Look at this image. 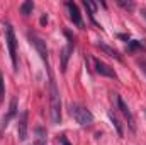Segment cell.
<instances>
[{"instance_id": "6da1fadb", "label": "cell", "mask_w": 146, "mask_h": 145, "mask_svg": "<svg viewBox=\"0 0 146 145\" xmlns=\"http://www.w3.org/2000/svg\"><path fill=\"white\" fill-rule=\"evenodd\" d=\"M49 109H51V121L54 125L61 123V101H60V91L56 87V82L49 72Z\"/></svg>"}, {"instance_id": "7a4b0ae2", "label": "cell", "mask_w": 146, "mask_h": 145, "mask_svg": "<svg viewBox=\"0 0 146 145\" xmlns=\"http://www.w3.org/2000/svg\"><path fill=\"white\" fill-rule=\"evenodd\" d=\"M70 113L80 126H88V125L94 123V114L82 104H76V103L70 104Z\"/></svg>"}, {"instance_id": "3957f363", "label": "cell", "mask_w": 146, "mask_h": 145, "mask_svg": "<svg viewBox=\"0 0 146 145\" xmlns=\"http://www.w3.org/2000/svg\"><path fill=\"white\" fill-rule=\"evenodd\" d=\"M5 39H7V46H9V55H10V60H12V67H14V72H17L19 68V63H17V39L14 34V28L7 22L5 24Z\"/></svg>"}, {"instance_id": "277c9868", "label": "cell", "mask_w": 146, "mask_h": 145, "mask_svg": "<svg viewBox=\"0 0 146 145\" xmlns=\"http://www.w3.org/2000/svg\"><path fill=\"white\" fill-rule=\"evenodd\" d=\"M27 39H29V43H31V44L36 48V51L39 53V56H41V58H42V60L48 63V56H49V55H48L46 41H44L42 38H39L36 33H33V31H29V33H27Z\"/></svg>"}, {"instance_id": "5b68a950", "label": "cell", "mask_w": 146, "mask_h": 145, "mask_svg": "<svg viewBox=\"0 0 146 145\" xmlns=\"http://www.w3.org/2000/svg\"><path fill=\"white\" fill-rule=\"evenodd\" d=\"M115 103H117V108H119V111H121V113L124 114V118L127 119L129 128H131L133 132H136V121H134V116H133V113H131L129 106L124 103V99H122L121 96H115Z\"/></svg>"}, {"instance_id": "8992f818", "label": "cell", "mask_w": 146, "mask_h": 145, "mask_svg": "<svg viewBox=\"0 0 146 145\" xmlns=\"http://www.w3.org/2000/svg\"><path fill=\"white\" fill-rule=\"evenodd\" d=\"M65 36H66V39H68V46H65V48L61 50V68H63V72L66 70L70 53H72L73 48H75V38L72 36V33H70V31H65Z\"/></svg>"}, {"instance_id": "52a82bcc", "label": "cell", "mask_w": 146, "mask_h": 145, "mask_svg": "<svg viewBox=\"0 0 146 145\" xmlns=\"http://www.w3.org/2000/svg\"><path fill=\"white\" fill-rule=\"evenodd\" d=\"M66 9H68V12H70V19L73 21V24H75L76 28H80V29H85V24H83L82 14H80L76 3H75V2H66Z\"/></svg>"}, {"instance_id": "ba28073f", "label": "cell", "mask_w": 146, "mask_h": 145, "mask_svg": "<svg viewBox=\"0 0 146 145\" xmlns=\"http://www.w3.org/2000/svg\"><path fill=\"white\" fill-rule=\"evenodd\" d=\"M27 116H29L27 111H22L21 116H19L17 135H19V140H21V142H26V138H27Z\"/></svg>"}, {"instance_id": "9c48e42d", "label": "cell", "mask_w": 146, "mask_h": 145, "mask_svg": "<svg viewBox=\"0 0 146 145\" xmlns=\"http://www.w3.org/2000/svg\"><path fill=\"white\" fill-rule=\"evenodd\" d=\"M94 63H95V72L99 73V75H104V77H110V79H117V75H115L114 68H112L110 65L104 63L102 60H95Z\"/></svg>"}, {"instance_id": "30bf717a", "label": "cell", "mask_w": 146, "mask_h": 145, "mask_svg": "<svg viewBox=\"0 0 146 145\" xmlns=\"http://www.w3.org/2000/svg\"><path fill=\"white\" fill-rule=\"evenodd\" d=\"M15 114H17V97H12V99H10V106H9V113H7V116L3 118V121H2V128H3V130L9 126L10 119L15 118Z\"/></svg>"}, {"instance_id": "8fae6325", "label": "cell", "mask_w": 146, "mask_h": 145, "mask_svg": "<svg viewBox=\"0 0 146 145\" xmlns=\"http://www.w3.org/2000/svg\"><path fill=\"white\" fill-rule=\"evenodd\" d=\"M48 144V133L42 126H36L34 130V145H46Z\"/></svg>"}, {"instance_id": "7c38bea8", "label": "cell", "mask_w": 146, "mask_h": 145, "mask_svg": "<svg viewBox=\"0 0 146 145\" xmlns=\"http://www.w3.org/2000/svg\"><path fill=\"white\" fill-rule=\"evenodd\" d=\"M33 10H34V3H33V0H26V2H22L21 3V14L22 15H31L33 14Z\"/></svg>"}, {"instance_id": "4fadbf2b", "label": "cell", "mask_w": 146, "mask_h": 145, "mask_svg": "<svg viewBox=\"0 0 146 145\" xmlns=\"http://www.w3.org/2000/svg\"><path fill=\"white\" fill-rule=\"evenodd\" d=\"M107 116H109L112 126H114V128H115V132H117V137H122V135H124V130H122V126H121L119 119H117V118L114 116V113H110V111H109V114H107Z\"/></svg>"}, {"instance_id": "5bb4252c", "label": "cell", "mask_w": 146, "mask_h": 145, "mask_svg": "<svg viewBox=\"0 0 146 145\" xmlns=\"http://www.w3.org/2000/svg\"><path fill=\"white\" fill-rule=\"evenodd\" d=\"M99 48L104 51V53H107L109 56H112V58H115V60H121V55L117 53V50H114V48H110V46H107V44H104V43H99Z\"/></svg>"}, {"instance_id": "9a60e30c", "label": "cell", "mask_w": 146, "mask_h": 145, "mask_svg": "<svg viewBox=\"0 0 146 145\" xmlns=\"http://www.w3.org/2000/svg\"><path fill=\"white\" fill-rule=\"evenodd\" d=\"M138 48H143V43H141V41H129V43H127V51H129V53H133V51L138 50Z\"/></svg>"}, {"instance_id": "2e32d148", "label": "cell", "mask_w": 146, "mask_h": 145, "mask_svg": "<svg viewBox=\"0 0 146 145\" xmlns=\"http://www.w3.org/2000/svg\"><path fill=\"white\" fill-rule=\"evenodd\" d=\"M3 96H5V85H3V75L0 73V104L3 103Z\"/></svg>"}, {"instance_id": "e0dca14e", "label": "cell", "mask_w": 146, "mask_h": 145, "mask_svg": "<svg viewBox=\"0 0 146 145\" xmlns=\"http://www.w3.org/2000/svg\"><path fill=\"white\" fill-rule=\"evenodd\" d=\"M117 3H119L121 7L127 9V10H133V9H134V3H133V2H124V0H117Z\"/></svg>"}, {"instance_id": "ac0fdd59", "label": "cell", "mask_w": 146, "mask_h": 145, "mask_svg": "<svg viewBox=\"0 0 146 145\" xmlns=\"http://www.w3.org/2000/svg\"><path fill=\"white\" fill-rule=\"evenodd\" d=\"M58 142H60L61 145H72L70 142H68V140H66V137H65V135H60V138H58Z\"/></svg>"}, {"instance_id": "d6986e66", "label": "cell", "mask_w": 146, "mask_h": 145, "mask_svg": "<svg viewBox=\"0 0 146 145\" xmlns=\"http://www.w3.org/2000/svg\"><path fill=\"white\" fill-rule=\"evenodd\" d=\"M117 38H119V39H124V41L129 43V36H127V34H117Z\"/></svg>"}, {"instance_id": "ffe728a7", "label": "cell", "mask_w": 146, "mask_h": 145, "mask_svg": "<svg viewBox=\"0 0 146 145\" xmlns=\"http://www.w3.org/2000/svg\"><path fill=\"white\" fill-rule=\"evenodd\" d=\"M46 22H48V15H42V17H41V26H44Z\"/></svg>"}, {"instance_id": "44dd1931", "label": "cell", "mask_w": 146, "mask_h": 145, "mask_svg": "<svg viewBox=\"0 0 146 145\" xmlns=\"http://www.w3.org/2000/svg\"><path fill=\"white\" fill-rule=\"evenodd\" d=\"M139 65H141V68H143V72H145V75H146V62H141Z\"/></svg>"}]
</instances>
